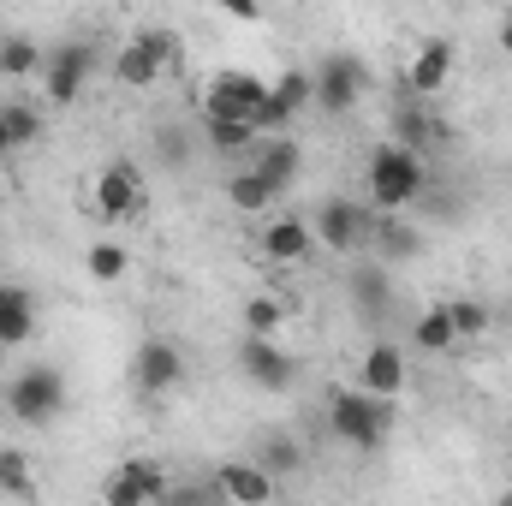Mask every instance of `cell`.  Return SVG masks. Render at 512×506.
Listing matches in <instances>:
<instances>
[{
  "instance_id": "cell-10",
  "label": "cell",
  "mask_w": 512,
  "mask_h": 506,
  "mask_svg": "<svg viewBox=\"0 0 512 506\" xmlns=\"http://www.w3.org/2000/svg\"><path fill=\"white\" fill-rule=\"evenodd\" d=\"M185 381V352L173 346V340H143L137 346V358H131V387L143 393V399H161V393H173Z\"/></svg>"
},
{
  "instance_id": "cell-25",
  "label": "cell",
  "mask_w": 512,
  "mask_h": 506,
  "mask_svg": "<svg viewBox=\"0 0 512 506\" xmlns=\"http://www.w3.org/2000/svg\"><path fill=\"white\" fill-rule=\"evenodd\" d=\"M370 245H376V256H382V268H387L393 256H411V251H417V233H411L399 215H376V227H370Z\"/></svg>"
},
{
  "instance_id": "cell-11",
  "label": "cell",
  "mask_w": 512,
  "mask_h": 506,
  "mask_svg": "<svg viewBox=\"0 0 512 506\" xmlns=\"http://www.w3.org/2000/svg\"><path fill=\"white\" fill-rule=\"evenodd\" d=\"M90 203H96L102 221L137 215V209H143V173H137L131 161H108V167L96 173V185H90Z\"/></svg>"
},
{
  "instance_id": "cell-33",
  "label": "cell",
  "mask_w": 512,
  "mask_h": 506,
  "mask_svg": "<svg viewBox=\"0 0 512 506\" xmlns=\"http://www.w3.org/2000/svg\"><path fill=\"white\" fill-rule=\"evenodd\" d=\"M501 48H507V54H512V12H507V18H501Z\"/></svg>"
},
{
  "instance_id": "cell-24",
  "label": "cell",
  "mask_w": 512,
  "mask_h": 506,
  "mask_svg": "<svg viewBox=\"0 0 512 506\" xmlns=\"http://www.w3.org/2000/svg\"><path fill=\"white\" fill-rule=\"evenodd\" d=\"M352 304H358L364 316H387L393 286H387V268H382V262H370V268H358V274H352Z\"/></svg>"
},
{
  "instance_id": "cell-21",
  "label": "cell",
  "mask_w": 512,
  "mask_h": 506,
  "mask_svg": "<svg viewBox=\"0 0 512 506\" xmlns=\"http://www.w3.org/2000/svg\"><path fill=\"white\" fill-rule=\"evenodd\" d=\"M203 143L215 149V155H227V161H239V155H256V126L245 120H203Z\"/></svg>"
},
{
  "instance_id": "cell-35",
  "label": "cell",
  "mask_w": 512,
  "mask_h": 506,
  "mask_svg": "<svg viewBox=\"0 0 512 506\" xmlns=\"http://www.w3.org/2000/svg\"><path fill=\"white\" fill-rule=\"evenodd\" d=\"M495 506H512V489H501V501H495Z\"/></svg>"
},
{
  "instance_id": "cell-27",
  "label": "cell",
  "mask_w": 512,
  "mask_h": 506,
  "mask_svg": "<svg viewBox=\"0 0 512 506\" xmlns=\"http://www.w3.org/2000/svg\"><path fill=\"white\" fill-rule=\"evenodd\" d=\"M84 268H90V280H96V286H114V280H126L131 256H126V245L102 239V245H90V256H84Z\"/></svg>"
},
{
  "instance_id": "cell-17",
  "label": "cell",
  "mask_w": 512,
  "mask_h": 506,
  "mask_svg": "<svg viewBox=\"0 0 512 506\" xmlns=\"http://www.w3.org/2000/svg\"><path fill=\"white\" fill-rule=\"evenodd\" d=\"M251 167L286 197V191L298 185V173H304V143H298V137H262L256 155H251Z\"/></svg>"
},
{
  "instance_id": "cell-34",
  "label": "cell",
  "mask_w": 512,
  "mask_h": 506,
  "mask_svg": "<svg viewBox=\"0 0 512 506\" xmlns=\"http://www.w3.org/2000/svg\"><path fill=\"white\" fill-rule=\"evenodd\" d=\"M12 155V137H6V114H0V161Z\"/></svg>"
},
{
  "instance_id": "cell-19",
  "label": "cell",
  "mask_w": 512,
  "mask_h": 506,
  "mask_svg": "<svg viewBox=\"0 0 512 506\" xmlns=\"http://www.w3.org/2000/svg\"><path fill=\"white\" fill-rule=\"evenodd\" d=\"M36 334V298L24 286H0V346H24Z\"/></svg>"
},
{
  "instance_id": "cell-4",
  "label": "cell",
  "mask_w": 512,
  "mask_h": 506,
  "mask_svg": "<svg viewBox=\"0 0 512 506\" xmlns=\"http://www.w3.org/2000/svg\"><path fill=\"white\" fill-rule=\"evenodd\" d=\"M370 227H376L370 203H352V197H328V203L316 209V221H310L316 251H334V256L370 251Z\"/></svg>"
},
{
  "instance_id": "cell-6",
  "label": "cell",
  "mask_w": 512,
  "mask_h": 506,
  "mask_svg": "<svg viewBox=\"0 0 512 506\" xmlns=\"http://www.w3.org/2000/svg\"><path fill=\"white\" fill-rule=\"evenodd\" d=\"M173 48H179L173 30H137L126 48L114 54V78H120L126 90H155L161 72H167V60H173Z\"/></svg>"
},
{
  "instance_id": "cell-14",
  "label": "cell",
  "mask_w": 512,
  "mask_h": 506,
  "mask_svg": "<svg viewBox=\"0 0 512 506\" xmlns=\"http://www.w3.org/2000/svg\"><path fill=\"white\" fill-rule=\"evenodd\" d=\"M239 370H245L256 387L280 393V387H292V376H298V358H292V352H280L274 340H256V334H245V346H239Z\"/></svg>"
},
{
  "instance_id": "cell-26",
  "label": "cell",
  "mask_w": 512,
  "mask_h": 506,
  "mask_svg": "<svg viewBox=\"0 0 512 506\" xmlns=\"http://www.w3.org/2000/svg\"><path fill=\"white\" fill-rule=\"evenodd\" d=\"M256 465H262L268 477H292V471L304 465V447H298L292 435H262V447H256Z\"/></svg>"
},
{
  "instance_id": "cell-36",
  "label": "cell",
  "mask_w": 512,
  "mask_h": 506,
  "mask_svg": "<svg viewBox=\"0 0 512 506\" xmlns=\"http://www.w3.org/2000/svg\"><path fill=\"white\" fill-rule=\"evenodd\" d=\"M507 429H512V423H507Z\"/></svg>"
},
{
  "instance_id": "cell-5",
  "label": "cell",
  "mask_w": 512,
  "mask_h": 506,
  "mask_svg": "<svg viewBox=\"0 0 512 506\" xmlns=\"http://www.w3.org/2000/svg\"><path fill=\"white\" fill-rule=\"evenodd\" d=\"M262 102H268V78L239 72V66H227L203 84V120H245L251 126Z\"/></svg>"
},
{
  "instance_id": "cell-3",
  "label": "cell",
  "mask_w": 512,
  "mask_h": 506,
  "mask_svg": "<svg viewBox=\"0 0 512 506\" xmlns=\"http://www.w3.org/2000/svg\"><path fill=\"white\" fill-rule=\"evenodd\" d=\"M6 411L18 417V423H54L60 411H66V376L60 370H48V364H30V370H18V376L6 381Z\"/></svg>"
},
{
  "instance_id": "cell-2",
  "label": "cell",
  "mask_w": 512,
  "mask_h": 506,
  "mask_svg": "<svg viewBox=\"0 0 512 506\" xmlns=\"http://www.w3.org/2000/svg\"><path fill=\"white\" fill-rule=\"evenodd\" d=\"M328 429H334V441H346L358 453H376L387 441V429H393V399H370L358 387H340L328 399Z\"/></svg>"
},
{
  "instance_id": "cell-16",
  "label": "cell",
  "mask_w": 512,
  "mask_h": 506,
  "mask_svg": "<svg viewBox=\"0 0 512 506\" xmlns=\"http://www.w3.org/2000/svg\"><path fill=\"white\" fill-rule=\"evenodd\" d=\"M215 489H221L227 506H268L274 501V477H268L256 459H227V465L215 471Z\"/></svg>"
},
{
  "instance_id": "cell-12",
  "label": "cell",
  "mask_w": 512,
  "mask_h": 506,
  "mask_svg": "<svg viewBox=\"0 0 512 506\" xmlns=\"http://www.w3.org/2000/svg\"><path fill=\"white\" fill-rule=\"evenodd\" d=\"M256 256H262L268 268H304V262L316 256V233H310L298 215H280V221H268V227L256 233Z\"/></svg>"
},
{
  "instance_id": "cell-30",
  "label": "cell",
  "mask_w": 512,
  "mask_h": 506,
  "mask_svg": "<svg viewBox=\"0 0 512 506\" xmlns=\"http://www.w3.org/2000/svg\"><path fill=\"white\" fill-rule=\"evenodd\" d=\"M161 506H227L221 501V489H215V477H203V483H167V495H161Z\"/></svg>"
},
{
  "instance_id": "cell-31",
  "label": "cell",
  "mask_w": 512,
  "mask_h": 506,
  "mask_svg": "<svg viewBox=\"0 0 512 506\" xmlns=\"http://www.w3.org/2000/svg\"><path fill=\"white\" fill-rule=\"evenodd\" d=\"M447 316H453V334H459V340L489 334V310H483L477 298H453V304H447Z\"/></svg>"
},
{
  "instance_id": "cell-32",
  "label": "cell",
  "mask_w": 512,
  "mask_h": 506,
  "mask_svg": "<svg viewBox=\"0 0 512 506\" xmlns=\"http://www.w3.org/2000/svg\"><path fill=\"white\" fill-rule=\"evenodd\" d=\"M280 322H286V310H280L274 298H251V304H245V328H251L256 340H268V334H280Z\"/></svg>"
},
{
  "instance_id": "cell-7",
  "label": "cell",
  "mask_w": 512,
  "mask_h": 506,
  "mask_svg": "<svg viewBox=\"0 0 512 506\" xmlns=\"http://www.w3.org/2000/svg\"><path fill=\"white\" fill-rule=\"evenodd\" d=\"M310 78H316V108H322V114H334V120H340V114H352V108L364 102V90H370V72H364V60H358V54H328Z\"/></svg>"
},
{
  "instance_id": "cell-8",
  "label": "cell",
  "mask_w": 512,
  "mask_h": 506,
  "mask_svg": "<svg viewBox=\"0 0 512 506\" xmlns=\"http://www.w3.org/2000/svg\"><path fill=\"white\" fill-rule=\"evenodd\" d=\"M167 483L173 477L161 471V459H120L102 483V506H161Z\"/></svg>"
},
{
  "instance_id": "cell-20",
  "label": "cell",
  "mask_w": 512,
  "mask_h": 506,
  "mask_svg": "<svg viewBox=\"0 0 512 506\" xmlns=\"http://www.w3.org/2000/svg\"><path fill=\"white\" fill-rule=\"evenodd\" d=\"M411 346H417V352H429V358H435V352H453V346H459V334H453V316H447V304H429V310H423V316L411 322Z\"/></svg>"
},
{
  "instance_id": "cell-18",
  "label": "cell",
  "mask_w": 512,
  "mask_h": 506,
  "mask_svg": "<svg viewBox=\"0 0 512 506\" xmlns=\"http://www.w3.org/2000/svg\"><path fill=\"white\" fill-rule=\"evenodd\" d=\"M393 143L411 149V155H423V149L447 143V126L435 114H423V102H405V108H393Z\"/></svg>"
},
{
  "instance_id": "cell-23",
  "label": "cell",
  "mask_w": 512,
  "mask_h": 506,
  "mask_svg": "<svg viewBox=\"0 0 512 506\" xmlns=\"http://www.w3.org/2000/svg\"><path fill=\"white\" fill-rule=\"evenodd\" d=\"M0 495L6 501H36V465L18 447H0Z\"/></svg>"
},
{
  "instance_id": "cell-13",
  "label": "cell",
  "mask_w": 512,
  "mask_h": 506,
  "mask_svg": "<svg viewBox=\"0 0 512 506\" xmlns=\"http://www.w3.org/2000/svg\"><path fill=\"white\" fill-rule=\"evenodd\" d=\"M358 393L399 405V393H405V352H399L393 340H376V346L358 358Z\"/></svg>"
},
{
  "instance_id": "cell-28",
  "label": "cell",
  "mask_w": 512,
  "mask_h": 506,
  "mask_svg": "<svg viewBox=\"0 0 512 506\" xmlns=\"http://www.w3.org/2000/svg\"><path fill=\"white\" fill-rule=\"evenodd\" d=\"M42 66V48L30 36H0V78H30Z\"/></svg>"
},
{
  "instance_id": "cell-29",
  "label": "cell",
  "mask_w": 512,
  "mask_h": 506,
  "mask_svg": "<svg viewBox=\"0 0 512 506\" xmlns=\"http://www.w3.org/2000/svg\"><path fill=\"white\" fill-rule=\"evenodd\" d=\"M0 114H6V137H12V149H24V143L42 137V114H36L30 102H0Z\"/></svg>"
},
{
  "instance_id": "cell-9",
  "label": "cell",
  "mask_w": 512,
  "mask_h": 506,
  "mask_svg": "<svg viewBox=\"0 0 512 506\" xmlns=\"http://www.w3.org/2000/svg\"><path fill=\"white\" fill-rule=\"evenodd\" d=\"M90 72H96V48H90V42H66V48H54V54L42 60V96H48L54 108H72V102L84 96Z\"/></svg>"
},
{
  "instance_id": "cell-15",
  "label": "cell",
  "mask_w": 512,
  "mask_h": 506,
  "mask_svg": "<svg viewBox=\"0 0 512 506\" xmlns=\"http://www.w3.org/2000/svg\"><path fill=\"white\" fill-rule=\"evenodd\" d=\"M447 78H453V42H447V36L417 42V54H411V66H405V90L423 102V96L447 90Z\"/></svg>"
},
{
  "instance_id": "cell-22",
  "label": "cell",
  "mask_w": 512,
  "mask_h": 506,
  "mask_svg": "<svg viewBox=\"0 0 512 506\" xmlns=\"http://www.w3.org/2000/svg\"><path fill=\"white\" fill-rule=\"evenodd\" d=\"M274 197H280V191H274V185H268V179H262L256 167H239V173L227 179V203H233L239 215H262V209H268Z\"/></svg>"
},
{
  "instance_id": "cell-1",
  "label": "cell",
  "mask_w": 512,
  "mask_h": 506,
  "mask_svg": "<svg viewBox=\"0 0 512 506\" xmlns=\"http://www.w3.org/2000/svg\"><path fill=\"white\" fill-rule=\"evenodd\" d=\"M423 185H429L423 155H411V149H399V143H382V149L370 155V167H364V191H370V209H376V215L411 209V203L423 197Z\"/></svg>"
}]
</instances>
